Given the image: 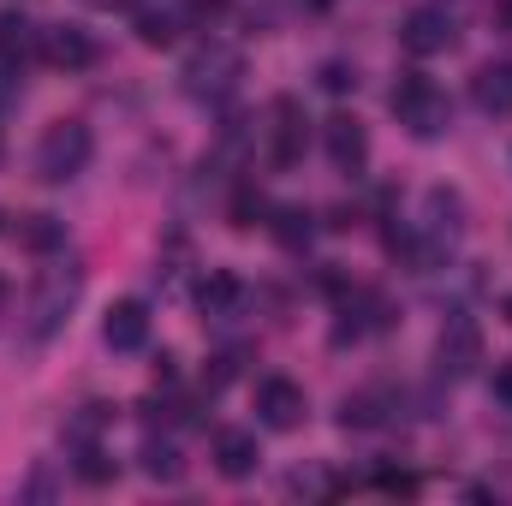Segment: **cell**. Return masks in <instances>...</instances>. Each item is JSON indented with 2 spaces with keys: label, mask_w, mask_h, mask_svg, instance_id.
I'll return each instance as SVG.
<instances>
[{
  "label": "cell",
  "mask_w": 512,
  "mask_h": 506,
  "mask_svg": "<svg viewBox=\"0 0 512 506\" xmlns=\"http://www.w3.org/2000/svg\"><path fill=\"white\" fill-rule=\"evenodd\" d=\"M262 215H274V209H268V197H262L256 185H239V197H233V227H239V233H251Z\"/></svg>",
  "instance_id": "21"
},
{
  "label": "cell",
  "mask_w": 512,
  "mask_h": 506,
  "mask_svg": "<svg viewBox=\"0 0 512 506\" xmlns=\"http://www.w3.org/2000/svg\"><path fill=\"white\" fill-rule=\"evenodd\" d=\"M304 411H310V399H304V387L286 376H268L256 381V417L268 423V429H298L304 423Z\"/></svg>",
  "instance_id": "8"
},
{
  "label": "cell",
  "mask_w": 512,
  "mask_h": 506,
  "mask_svg": "<svg viewBox=\"0 0 512 506\" xmlns=\"http://www.w3.org/2000/svg\"><path fill=\"white\" fill-rule=\"evenodd\" d=\"M185 24H191L185 6H149V12H137V42L143 48H173Z\"/></svg>",
  "instance_id": "15"
},
{
  "label": "cell",
  "mask_w": 512,
  "mask_h": 506,
  "mask_svg": "<svg viewBox=\"0 0 512 506\" xmlns=\"http://www.w3.org/2000/svg\"><path fill=\"white\" fill-rule=\"evenodd\" d=\"M268 155H274V167H298L304 161V108H298V96H274L268 102Z\"/></svg>",
  "instance_id": "7"
},
{
  "label": "cell",
  "mask_w": 512,
  "mask_h": 506,
  "mask_svg": "<svg viewBox=\"0 0 512 506\" xmlns=\"http://www.w3.org/2000/svg\"><path fill=\"white\" fill-rule=\"evenodd\" d=\"M495 399L512 411V364H495Z\"/></svg>",
  "instance_id": "26"
},
{
  "label": "cell",
  "mask_w": 512,
  "mask_h": 506,
  "mask_svg": "<svg viewBox=\"0 0 512 506\" xmlns=\"http://www.w3.org/2000/svg\"><path fill=\"white\" fill-rule=\"evenodd\" d=\"M387 405H393V393H382V387H364V393H352V399L340 405V423H346V429H382V423H387Z\"/></svg>",
  "instance_id": "16"
},
{
  "label": "cell",
  "mask_w": 512,
  "mask_h": 506,
  "mask_svg": "<svg viewBox=\"0 0 512 506\" xmlns=\"http://www.w3.org/2000/svg\"><path fill=\"white\" fill-rule=\"evenodd\" d=\"M239 298H245V286H239V274H227V268H215V274L197 286L203 316H233V310H239Z\"/></svg>",
  "instance_id": "17"
},
{
  "label": "cell",
  "mask_w": 512,
  "mask_h": 506,
  "mask_svg": "<svg viewBox=\"0 0 512 506\" xmlns=\"http://www.w3.org/2000/svg\"><path fill=\"white\" fill-rule=\"evenodd\" d=\"M376 489H382V495H417V483H411V477H399V471H382V477H376Z\"/></svg>",
  "instance_id": "25"
},
{
  "label": "cell",
  "mask_w": 512,
  "mask_h": 506,
  "mask_svg": "<svg viewBox=\"0 0 512 506\" xmlns=\"http://www.w3.org/2000/svg\"><path fill=\"white\" fill-rule=\"evenodd\" d=\"M399 42L417 54V60H429V54H447L453 42H459V18L447 12V6H411L405 12V24H399Z\"/></svg>",
  "instance_id": "5"
},
{
  "label": "cell",
  "mask_w": 512,
  "mask_h": 506,
  "mask_svg": "<svg viewBox=\"0 0 512 506\" xmlns=\"http://www.w3.org/2000/svg\"><path fill=\"white\" fill-rule=\"evenodd\" d=\"M12 102V66H0V108Z\"/></svg>",
  "instance_id": "28"
},
{
  "label": "cell",
  "mask_w": 512,
  "mask_h": 506,
  "mask_svg": "<svg viewBox=\"0 0 512 506\" xmlns=\"http://www.w3.org/2000/svg\"><path fill=\"white\" fill-rule=\"evenodd\" d=\"M0 304H6V280H0Z\"/></svg>",
  "instance_id": "30"
},
{
  "label": "cell",
  "mask_w": 512,
  "mask_h": 506,
  "mask_svg": "<svg viewBox=\"0 0 512 506\" xmlns=\"http://www.w3.org/2000/svg\"><path fill=\"white\" fill-rule=\"evenodd\" d=\"M90 6H102V12H131V6H143V0H90Z\"/></svg>",
  "instance_id": "27"
},
{
  "label": "cell",
  "mask_w": 512,
  "mask_h": 506,
  "mask_svg": "<svg viewBox=\"0 0 512 506\" xmlns=\"http://www.w3.org/2000/svg\"><path fill=\"white\" fill-rule=\"evenodd\" d=\"M78 477H84V483H114V459H108L102 447H84V453H78Z\"/></svg>",
  "instance_id": "22"
},
{
  "label": "cell",
  "mask_w": 512,
  "mask_h": 506,
  "mask_svg": "<svg viewBox=\"0 0 512 506\" xmlns=\"http://www.w3.org/2000/svg\"><path fill=\"white\" fill-rule=\"evenodd\" d=\"M435 364L447 381H465L483 364V328L471 316H447V328L435 334Z\"/></svg>",
  "instance_id": "6"
},
{
  "label": "cell",
  "mask_w": 512,
  "mask_h": 506,
  "mask_svg": "<svg viewBox=\"0 0 512 506\" xmlns=\"http://www.w3.org/2000/svg\"><path fill=\"white\" fill-rule=\"evenodd\" d=\"M102 340H108L114 352H143V346H149V310H143L137 298L108 304V316H102Z\"/></svg>",
  "instance_id": "11"
},
{
  "label": "cell",
  "mask_w": 512,
  "mask_h": 506,
  "mask_svg": "<svg viewBox=\"0 0 512 506\" xmlns=\"http://www.w3.org/2000/svg\"><path fill=\"white\" fill-rule=\"evenodd\" d=\"M268 233H274V239H280L286 251H304V245L316 239V215H310V209H298V203H292V209H274Z\"/></svg>",
  "instance_id": "19"
},
{
  "label": "cell",
  "mask_w": 512,
  "mask_h": 506,
  "mask_svg": "<svg viewBox=\"0 0 512 506\" xmlns=\"http://www.w3.org/2000/svg\"><path fill=\"white\" fill-rule=\"evenodd\" d=\"M387 108H393V120L411 131V137H441V131L453 126V102H447V90L429 72H399Z\"/></svg>",
  "instance_id": "1"
},
{
  "label": "cell",
  "mask_w": 512,
  "mask_h": 506,
  "mask_svg": "<svg viewBox=\"0 0 512 506\" xmlns=\"http://www.w3.org/2000/svg\"><path fill=\"white\" fill-rule=\"evenodd\" d=\"M239 364H245V352H221V358H209V370H203L209 393H215V387H227V381L239 376Z\"/></svg>",
  "instance_id": "23"
},
{
  "label": "cell",
  "mask_w": 512,
  "mask_h": 506,
  "mask_svg": "<svg viewBox=\"0 0 512 506\" xmlns=\"http://www.w3.org/2000/svg\"><path fill=\"white\" fill-rule=\"evenodd\" d=\"M471 102H477L489 120H512V60H489V66H477V78H471Z\"/></svg>",
  "instance_id": "12"
},
{
  "label": "cell",
  "mask_w": 512,
  "mask_h": 506,
  "mask_svg": "<svg viewBox=\"0 0 512 506\" xmlns=\"http://www.w3.org/2000/svg\"><path fill=\"white\" fill-rule=\"evenodd\" d=\"M322 90H328V96H346V90H358V72H352L346 60H328V66H322Z\"/></svg>",
  "instance_id": "24"
},
{
  "label": "cell",
  "mask_w": 512,
  "mask_h": 506,
  "mask_svg": "<svg viewBox=\"0 0 512 506\" xmlns=\"http://www.w3.org/2000/svg\"><path fill=\"white\" fill-rule=\"evenodd\" d=\"M36 54H42V30H36L24 12H0V66L24 72Z\"/></svg>",
  "instance_id": "14"
},
{
  "label": "cell",
  "mask_w": 512,
  "mask_h": 506,
  "mask_svg": "<svg viewBox=\"0 0 512 506\" xmlns=\"http://www.w3.org/2000/svg\"><path fill=\"white\" fill-rule=\"evenodd\" d=\"M18 245L30 256H48L66 245V221H54V215H24L18 221Z\"/></svg>",
  "instance_id": "18"
},
{
  "label": "cell",
  "mask_w": 512,
  "mask_h": 506,
  "mask_svg": "<svg viewBox=\"0 0 512 506\" xmlns=\"http://www.w3.org/2000/svg\"><path fill=\"white\" fill-rule=\"evenodd\" d=\"M42 60L60 72H84V66H96V42L78 24H54V30H42Z\"/></svg>",
  "instance_id": "10"
},
{
  "label": "cell",
  "mask_w": 512,
  "mask_h": 506,
  "mask_svg": "<svg viewBox=\"0 0 512 506\" xmlns=\"http://www.w3.org/2000/svg\"><path fill=\"white\" fill-rule=\"evenodd\" d=\"M501 310H507V322H512V298H507V304H501Z\"/></svg>",
  "instance_id": "29"
},
{
  "label": "cell",
  "mask_w": 512,
  "mask_h": 506,
  "mask_svg": "<svg viewBox=\"0 0 512 506\" xmlns=\"http://www.w3.org/2000/svg\"><path fill=\"white\" fill-rule=\"evenodd\" d=\"M78 292H84V274H78V268H48L42 286H36V298H30V334H36V340L60 334V322L72 316Z\"/></svg>",
  "instance_id": "4"
},
{
  "label": "cell",
  "mask_w": 512,
  "mask_h": 506,
  "mask_svg": "<svg viewBox=\"0 0 512 506\" xmlns=\"http://www.w3.org/2000/svg\"><path fill=\"white\" fill-rule=\"evenodd\" d=\"M137 459H143V477H155V483H179V477H185V459H179L173 441H155V435H149Z\"/></svg>",
  "instance_id": "20"
},
{
  "label": "cell",
  "mask_w": 512,
  "mask_h": 506,
  "mask_svg": "<svg viewBox=\"0 0 512 506\" xmlns=\"http://www.w3.org/2000/svg\"><path fill=\"white\" fill-rule=\"evenodd\" d=\"M256 465H262V447H256L251 429H215V471L221 477H251Z\"/></svg>",
  "instance_id": "13"
},
{
  "label": "cell",
  "mask_w": 512,
  "mask_h": 506,
  "mask_svg": "<svg viewBox=\"0 0 512 506\" xmlns=\"http://www.w3.org/2000/svg\"><path fill=\"white\" fill-rule=\"evenodd\" d=\"M90 149H96V137L84 120H60V126L42 131V143H36V179L42 185H66V179H78L84 167H90Z\"/></svg>",
  "instance_id": "3"
},
{
  "label": "cell",
  "mask_w": 512,
  "mask_h": 506,
  "mask_svg": "<svg viewBox=\"0 0 512 506\" xmlns=\"http://www.w3.org/2000/svg\"><path fill=\"white\" fill-rule=\"evenodd\" d=\"M0 233H6V215H0Z\"/></svg>",
  "instance_id": "31"
},
{
  "label": "cell",
  "mask_w": 512,
  "mask_h": 506,
  "mask_svg": "<svg viewBox=\"0 0 512 506\" xmlns=\"http://www.w3.org/2000/svg\"><path fill=\"white\" fill-rule=\"evenodd\" d=\"M322 143H328V161H334L340 173H364V161H370V131H364V120L334 114V120L322 126Z\"/></svg>",
  "instance_id": "9"
},
{
  "label": "cell",
  "mask_w": 512,
  "mask_h": 506,
  "mask_svg": "<svg viewBox=\"0 0 512 506\" xmlns=\"http://www.w3.org/2000/svg\"><path fill=\"white\" fill-rule=\"evenodd\" d=\"M239 78H245V60H239L233 42H209V48H197V54L185 60V72H179V84H185L191 102H227V96L239 90Z\"/></svg>",
  "instance_id": "2"
}]
</instances>
